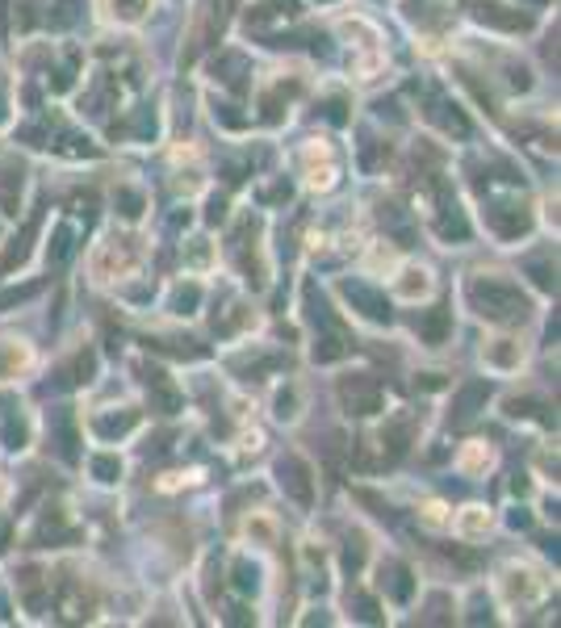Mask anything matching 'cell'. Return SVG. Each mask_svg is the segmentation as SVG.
I'll return each mask as SVG.
<instances>
[{
    "label": "cell",
    "mask_w": 561,
    "mask_h": 628,
    "mask_svg": "<svg viewBox=\"0 0 561 628\" xmlns=\"http://www.w3.org/2000/svg\"><path fill=\"white\" fill-rule=\"evenodd\" d=\"M474 302L477 310L486 314V319H524V298H519L516 289H511L507 281H474Z\"/></svg>",
    "instance_id": "1"
},
{
    "label": "cell",
    "mask_w": 561,
    "mask_h": 628,
    "mask_svg": "<svg viewBox=\"0 0 561 628\" xmlns=\"http://www.w3.org/2000/svg\"><path fill=\"white\" fill-rule=\"evenodd\" d=\"M280 482L290 486V495L298 498V503H310V469H306L298 456H285V461H280Z\"/></svg>",
    "instance_id": "2"
},
{
    "label": "cell",
    "mask_w": 561,
    "mask_h": 628,
    "mask_svg": "<svg viewBox=\"0 0 561 628\" xmlns=\"http://www.w3.org/2000/svg\"><path fill=\"white\" fill-rule=\"evenodd\" d=\"M344 293H348V298H357V302L365 306L360 314H369V319H378V323H381V319H389L386 302H381V298H378L373 289H365V285H344Z\"/></svg>",
    "instance_id": "3"
},
{
    "label": "cell",
    "mask_w": 561,
    "mask_h": 628,
    "mask_svg": "<svg viewBox=\"0 0 561 628\" xmlns=\"http://www.w3.org/2000/svg\"><path fill=\"white\" fill-rule=\"evenodd\" d=\"M444 327H448V310H444V306H436V310H428L419 319L423 339H432V344H440V339H444Z\"/></svg>",
    "instance_id": "4"
},
{
    "label": "cell",
    "mask_w": 561,
    "mask_h": 628,
    "mask_svg": "<svg viewBox=\"0 0 561 628\" xmlns=\"http://www.w3.org/2000/svg\"><path fill=\"white\" fill-rule=\"evenodd\" d=\"M381 574H389V595L394 599H410V574L402 565H386Z\"/></svg>",
    "instance_id": "5"
},
{
    "label": "cell",
    "mask_w": 561,
    "mask_h": 628,
    "mask_svg": "<svg viewBox=\"0 0 561 628\" xmlns=\"http://www.w3.org/2000/svg\"><path fill=\"white\" fill-rule=\"evenodd\" d=\"M93 474H97L101 482H113V477H118V461H113V456H97V461H93Z\"/></svg>",
    "instance_id": "6"
},
{
    "label": "cell",
    "mask_w": 561,
    "mask_h": 628,
    "mask_svg": "<svg viewBox=\"0 0 561 628\" xmlns=\"http://www.w3.org/2000/svg\"><path fill=\"white\" fill-rule=\"evenodd\" d=\"M113 5L122 9V17H126V22H134V17L147 9V0H113Z\"/></svg>",
    "instance_id": "7"
}]
</instances>
